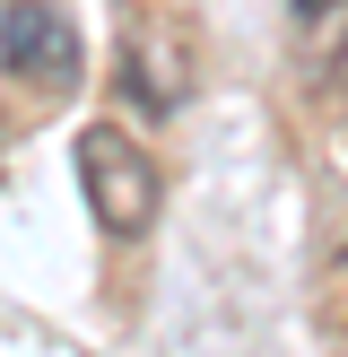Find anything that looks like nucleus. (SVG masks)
<instances>
[{
    "instance_id": "1",
    "label": "nucleus",
    "mask_w": 348,
    "mask_h": 357,
    "mask_svg": "<svg viewBox=\"0 0 348 357\" xmlns=\"http://www.w3.org/2000/svg\"><path fill=\"white\" fill-rule=\"evenodd\" d=\"M79 183H87V209L104 218V236H148L157 209H166V174H157V157L139 149L131 131H113V122L79 131Z\"/></svg>"
},
{
    "instance_id": "3",
    "label": "nucleus",
    "mask_w": 348,
    "mask_h": 357,
    "mask_svg": "<svg viewBox=\"0 0 348 357\" xmlns=\"http://www.w3.org/2000/svg\"><path fill=\"white\" fill-rule=\"evenodd\" d=\"M122 87H131L148 114H174V96H183V70H174V61H157V44H148V35H131V44H122Z\"/></svg>"
},
{
    "instance_id": "2",
    "label": "nucleus",
    "mask_w": 348,
    "mask_h": 357,
    "mask_svg": "<svg viewBox=\"0 0 348 357\" xmlns=\"http://www.w3.org/2000/svg\"><path fill=\"white\" fill-rule=\"evenodd\" d=\"M0 70H9L17 87H79V26H70V9H52V0H9L0 9Z\"/></svg>"
},
{
    "instance_id": "4",
    "label": "nucleus",
    "mask_w": 348,
    "mask_h": 357,
    "mask_svg": "<svg viewBox=\"0 0 348 357\" xmlns=\"http://www.w3.org/2000/svg\"><path fill=\"white\" fill-rule=\"evenodd\" d=\"M348 0H296V17H305V26H322V17H340Z\"/></svg>"
}]
</instances>
